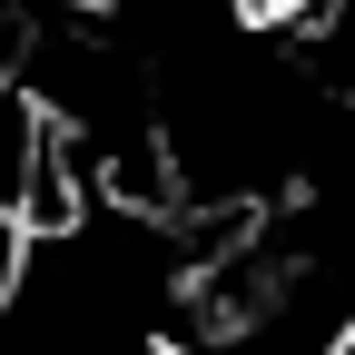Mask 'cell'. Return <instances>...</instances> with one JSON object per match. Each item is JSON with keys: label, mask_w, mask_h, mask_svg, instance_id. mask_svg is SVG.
I'll return each mask as SVG.
<instances>
[{"label": "cell", "mask_w": 355, "mask_h": 355, "mask_svg": "<svg viewBox=\"0 0 355 355\" xmlns=\"http://www.w3.org/2000/svg\"><path fill=\"white\" fill-rule=\"evenodd\" d=\"M345 355H355V345H345Z\"/></svg>", "instance_id": "cell-1"}]
</instances>
